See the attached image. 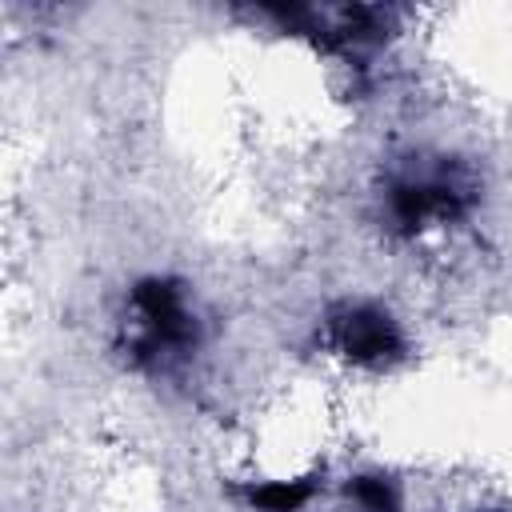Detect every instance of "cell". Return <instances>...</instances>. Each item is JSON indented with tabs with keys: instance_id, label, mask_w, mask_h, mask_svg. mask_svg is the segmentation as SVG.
Wrapping results in <instances>:
<instances>
[{
	"instance_id": "1",
	"label": "cell",
	"mask_w": 512,
	"mask_h": 512,
	"mask_svg": "<svg viewBox=\"0 0 512 512\" xmlns=\"http://www.w3.org/2000/svg\"><path fill=\"white\" fill-rule=\"evenodd\" d=\"M372 200L384 236L424 240L436 232L464 228L484 200V184L472 160L456 152L412 148L380 172Z\"/></svg>"
},
{
	"instance_id": "2",
	"label": "cell",
	"mask_w": 512,
	"mask_h": 512,
	"mask_svg": "<svg viewBox=\"0 0 512 512\" xmlns=\"http://www.w3.org/2000/svg\"><path fill=\"white\" fill-rule=\"evenodd\" d=\"M204 312L188 280L172 272H144L124 288L116 316L120 360L148 380H180L204 352Z\"/></svg>"
},
{
	"instance_id": "3",
	"label": "cell",
	"mask_w": 512,
	"mask_h": 512,
	"mask_svg": "<svg viewBox=\"0 0 512 512\" xmlns=\"http://www.w3.org/2000/svg\"><path fill=\"white\" fill-rule=\"evenodd\" d=\"M320 344L356 372H392L412 352L404 320L372 296L332 300L320 316Z\"/></svg>"
},
{
	"instance_id": "4",
	"label": "cell",
	"mask_w": 512,
	"mask_h": 512,
	"mask_svg": "<svg viewBox=\"0 0 512 512\" xmlns=\"http://www.w3.org/2000/svg\"><path fill=\"white\" fill-rule=\"evenodd\" d=\"M324 488V468L300 472V476H280V480H248L244 484V504L252 512H308L312 500Z\"/></svg>"
},
{
	"instance_id": "5",
	"label": "cell",
	"mask_w": 512,
	"mask_h": 512,
	"mask_svg": "<svg viewBox=\"0 0 512 512\" xmlns=\"http://www.w3.org/2000/svg\"><path fill=\"white\" fill-rule=\"evenodd\" d=\"M340 500L352 512H404V488L384 468H360L340 480Z\"/></svg>"
},
{
	"instance_id": "6",
	"label": "cell",
	"mask_w": 512,
	"mask_h": 512,
	"mask_svg": "<svg viewBox=\"0 0 512 512\" xmlns=\"http://www.w3.org/2000/svg\"><path fill=\"white\" fill-rule=\"evenodd\" d=\"M472 512H512V508H472Z\"/></svg>"
}]
</instances>
